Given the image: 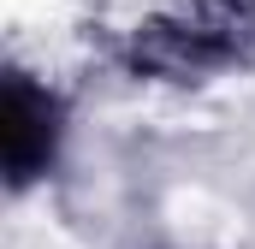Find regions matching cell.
Listing matches in <instances>:
<instances>
[{
    "mask_svg": "<svg viewBox=\"0 0 255 249\" xmlns=\"http://www.w3.org/2000/svg\"><path fill=\"white\" fill-rule=\"evenodd\" d=\"M0 142H6V172L12 184H30L48 154H54V136H60V107L42 83H30L24 71L6 77V107H0Z\"/></svg>",
    "mask_w": 255,
    "mask_h": 249,
    "instance_id": "cell-2",
    "label": "cell"
},
{
    "mask_svg": "<svg viewBox=\"0 0 255 249\" xmlns=\"http://www.w3.org/2000/svg\"><path fill=\"white\" fill-rule=\"evenodd\" d=\"M244 42H250L244 0H166L130 30V60L166 77H190L232 60Z\"/></svg>",
    "mask_w": 255,
    "mask_h": 249,
    "instance_id": "cell-1",
    "label": "cell"
}]
</instances>
